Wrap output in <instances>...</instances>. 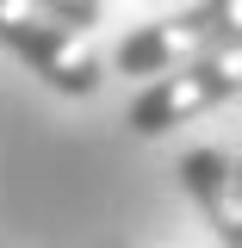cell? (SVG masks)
Listing matches in <instances>:
<instances>
[{"label":"cell","mask_w":242,"mask_h":248,"mask_svg":"<svg viewBox=\"0 0 242 248\" xmlns=\"http://www.w3.org/2000/svg\"><path fill=\"white\" fill-rule=\"evenodd\" d=\"M0 44L25 62L37 81H50V87L68 93V99H87V93H99V81H106V62L87 50V37L56 25V19L37 13L31 0H0Z\"/></svg>","instance_id":"7a4b0ae2"},{"label":"cell","mask_w":242,"mask_h":248,"mask_svg":"<svg viewBox=\"0 0 242 248\" xmlns=\"http://www.w3.org/2000/svg\"><path fill=\"white\" fill-rule=\"evenodd\" d=\"M236 0H199V6H186L174 19H149V25H137L124 37L118 50H112V68L118 75H168V68H180V62L205 56V50H224V44H236Z\"/></svg>","instance_id":"3957f363"},{"label":"cell","mask_w":242,"mask_h":248,"mask_svg":"<svg viewBox=\"0 0 242 248\" xmlns=\"http://www.w3.org/2000/svg\"><path fill=\"white\" fill-rule=\"evenodd\" d=\"M236 93H242V50L224 44V50H205V56L155 75L149 87L124 106V130L130 137H168V130L205 118L217 106H230Z\"/></svg>","instance_id":"6da1fadb"},{"label":"cell","mask_w":242,"mask_h":248,"mask_svg":"<svg viewBox=\"0 0 242 248\" xmlns=\"http://www.w3.org/2000/svg\"><path fill=\"white\" fill-rule=\"evenodd\" d=\"M180 186L205 211L211 236L224 248H242V168L230 149H186L180 155Z\"/></svg>","instance_id":"277c9868"}]
</instances>
